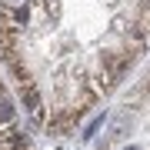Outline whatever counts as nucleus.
Wrapping results in <instances>:
<instances>
[{"instance_id":"f257e3e1","label":"nucleus","mask_w":150,"mask_h":150,"mask_svg":"<svg viewBox=\"0 0 150 150\" xmlns=\"http://www.w3.org/2000/svg\"><path fill=\"white\" fill-rule=\"evenodd\" d=\"M23 100H27V113L33 120H43V107H40V93H37V87L27 83L23 87Z\"/></svg>"},{"instance_id":"f03ea898","label":"nucleus","mask_w":150,"mask_h":150,"mask_svg":"<svg viewBox=\"0 0 150 150\" xmlns=\"http://www.w3.org/2000/svg\"><path fill=\"white\" fill-rule=\"evenodd\" d=\"M7 4H20V0H7Z\"/></svg>"}]
</instances>
